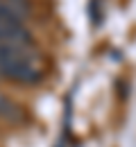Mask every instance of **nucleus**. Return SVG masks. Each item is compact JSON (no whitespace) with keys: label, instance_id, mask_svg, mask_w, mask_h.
Returning <instances> with one entry per match:
<instances>
[{"label":"nucleus","instance_id":"obj_3","mask_svg":"<svg viewBox=\"0 0 136 147\" xmlns=\"http://www.w3.org/2000/svg\"><path fill=\"white\" fill-rule=\"evenodd\" d=\"M0 120H5V122H20L23 120V109L5 93H0Z\"/></svg>","mask_w":136,"mask_h":147},{"label":"nucleus","instance_id":"obj_2","mask_svg":"<svg viewBox=\"0 0 136 147\" xmlns=\"http://www.w3.org/2000/svg\"><path fill=\"white\" fill-rule=\"evenodd\" d=\"M0 45H9V48H37L32 32L20 20H0Z\"/></svg>","mask_w":136,"mask_h":147},{"label":"nucleus","instance_id":"obj_4","mask_svg":"<svg viewBox=\"0 0 136 147\" xmlns=\"http://www.w3.org/2000/svg\"><path fill=\"white\" fill-rule=\"evenodd\" d=\"M0 20H20V23H25V16L20 14L18 9L12 5V2H7V0H0Z\"/></svg>","mask_w":136,"mask_h":147},{"label":"nucleus","instance_id":"obj_1","mask_svg":"<svg viewBox=\"0 0 136 147\" xmlns=\"http://www.w3.org/2000/svg\"><path fill=\"white\" fill-rule=\"evenodd\" d=\"M0 77L23 86L39 84L43 79V63L37 48H9L0 45Z\"/></svg>","mask_w":136,"mask_h":147}]
</instances>
